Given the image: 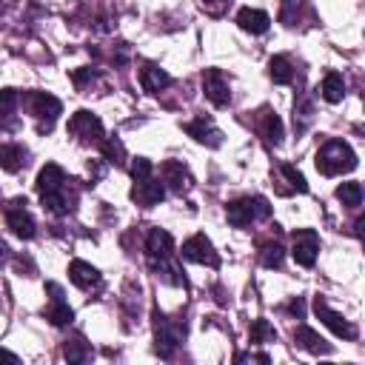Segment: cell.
Wrapping results in <instances>:
<instances>
[{
  "instance_id": "22",
  "label": "cell",
  "mask_w": 365,
  "mask_h": 365,
  "mask_svg": "<svg viewBox=\"0 0 365 365\" xmlns=\"http://www.w3.org/2000/svg\"><path fill=\"white\" fill-rule=\"evenodd\" d=\"M0 160H3L6 171H20L29 163V151L23 145H17V143H6L3 151H0Z\"/></svg>"
},
{
  "instance_id": "15",
  "label": "cell",
  "mask_w": 365,
  "mask_h": 365,
  "mask_svg": "<svg viewBox=\"0 0 365 365\" xmlns=\"http://www.w3.org/2000/svg\"><path fill=\"white\" fill-rule=\"evenodd\" d=\"M46 291L51 294V305H48V311H46L48 322H51V325H57V328L68 325V322L74 319V311H71V308H68V302L63 299V288H60L57 282H48V285H46Z\"/></svg>"
},
{
  "instance_id": "33",
  "label": "cell",
  "mask_w": 365,
  "mask_h": 365,
  "mask_svg": "<svg viewBox=\"0 0 365 365\" xmlns=\"http://www.w3.org/2000/svg\"><path fill=\"white\" fill-rule=\"evenodd\" d=\"M14 100H17L14 88H6V91H3V117H6V120H11V114H14Z\"/></svg>"
},
{
  "instance_id": "31",
  "label": "cell",
  "mask_w": 365,
  "mask_h": 365,
  "mask_svg": "<svg viewBox=\"0 0 365 365\" xmlns=\"http://www.w3.org/2000/svg\"><path fill=\"white\" fill-rule=\"evenodd\" d=\"M279 171H282V177L291 182V188H294V191H299V194H302V191H308L305 177H302V174H299V171H297L291 163H282V165H279Z\"/></svg>"
},
{
  "instance_id": "18",
  "label": "cell",
  "mask_w": 365,
  "mask_h": 365,
  "mask_svg": "<svg viewBox=\"0 0 365 365\" xmlns=\"http://www.w3.org/2000/svg\"><path fill=\"white\" fill-rule=\"evenodd\" d=\"M237 26H240L242 31H251V34H262V31H268V26H271V17H268L265 11H259V9H251V6H245V9H240V11H237Z\"/></svg>"
},
{
  "instance_id": "4",
  "label": "cell",
  "mask_w": 365,
  "mask_h": 365,
  "mask_svg": "<svg viewBox=\"0 0 365 365\" xmlns=\"http://www.w3.org/2000/svg\"><path fill=\"white\" fill-rule=\"evenodd\" d=\"M317 168L325 177H336L345 174L351 168H356V154L345 140H328L319 151H317Z\"/></svg>"
},
{
  "instance_id": "7",
  "label": "cell",
  "mask_w": 365,
  "mask_h": 365,
  "mask_svg": "<svg viewBox=\"0 0 365 365\" xmlns=\"http://www.w3.org/2000/svg\"><path fill=\"white\" fill-rule=\"evenodd\" d=\"M68 131H71L74 137H80L83 143H94V145H100V143L106 140V137H103V123H100V117L91 114V111H86V108H80L77 114H71Z\"/></svg>"
},
{
  "instance_id": "28",
  "label": "cell",
  "mask_w": 365,
  "mask_h": 365,
  "mask_svg": "<svg viewBox=\"0 0 365 365\" xmlns=\"http://www.w3.org/2000/svg\"><path fill=\"white\" fill-rule=\"evenodd\" d=\"M282 257H285V251H282L279 242H262L259 245V262L265 268H279L282 265Z\"/></svg>"
},
{
  "instance_id": "5",
  "label": "cell",
  "mask_w": 365,
  "mask_h": 365,
  "mask_svg": "<svg viewBox=\"0 0 365 365\" xmlns=\"http://www.w3.org/2000/svg\"><path fill=\"white\" fill-rule=\"evenodd\" d=\"M225 214H228V222L231 225L245 228V225H251L257 220H268L271 217V205H268L265 197H240V200L228 202Z\"/></svg>"
},
{
  "instance_id": "38",
  "label": "cell",
  "mask_w": 365,
  "mask_h": 365,
  "mask_svg": "<svg viewBox=\"0 0 365 365\" xmlns=\"http://www.w3.org/2000/svg\"><path fill=\"white\" fill-rule=\"evenodd\" d=\"M354 234L365 242V214H362V217H356V222H354Z\"/></svg>"
},
{
  "instance_id": "23",
  "label": "cell",
  "mask_w": 365,
  "mask_h": 365,
  "mask_svg": "<svg viewBox=\"0 0 365 365\" xmlns=\"http://www.w3.org/2000/svg\"><path fill=\"white\" fill-rule=\"evenodd\" d=\"M319 94H322L325 103H339L345 97V80H342V74H336V71L325 74V80L319 86Z\"/></svg>"
},
{
  "instance_id": "27",
  "label": "cell",
  "mask_w": 365,
  "mask_h": 365,
  "mask_svg": "<svg viewBox=\"0 0 365 365\" xmlns=\"http://www.w3.org/2000/svg\"><path fill=\"white\" fill-rule=\"evenodd\" d=\"M248 339H251L254 345L277 342V331H274V325H271L268 319H254V325H251V331H248Z\"/></svg>"
},
{
  "instance_id": "26",
  "label": "cell",
  "mask_w": 365,
  "mask_h": 365,
  "mask_svg": "<svg viewBox=\"0 0 365 365\" xmlns=\"http://www.w3.org/2000/svg\"><path fill=\"white\" fill-rule=\"evenodd\" d=\"M336 200L348 208H356L365 200V191H362L359 182H342V185H336Z\"/></svg>"
},
{
  "instance_id": "20",
  "label": "cell",
  "mask_w": 365,
  "mask_h": 365,
  "mask_svg": "<svg viewBox=\"0 0 365 365\" xmlns=\"http://www.w3.org/2000/svg\"><path fill=\"white\" fill-rule=\"evenodd\" d=\"M294 342H297L299 348H305L308 354H331V345H328L314 328H308V325H299V328L294 331Z\"/></svg>"
},
{
  "instance_id": "21",
  "label": "cell",
  "mask_w": 365,
  "mask_h": 365,
  "mask_svg": "<svg viewBox=\"0 0 365 365\" xmlns=\"http://www.w3.org/2000/svg\"><path fill=\"white\" fill-rule=\"evenodd\" d=\"M63 356H66L71 365H83V362H88V359L94 356V351H91V345H88L83 336H71V339L63 342Z\"/></svg>"
},
{
  "instance_id": "11",
  "label": "cell",
  "mask_w": 365,
  "mask_h": 365,
  "mask_svg": "<svg viewBox=\"0 0 365 365\" xmlns=\"http://www.w3.org/2000/svg\"><path fill=\"white\" fill-rule=\"evenodd\" d=\"M314 311H317V317L322 319V325H328L336 336H342V339H356V328H354L342 314H336L334 308H328V302H325L322 297L314 299Z\"/></svg>"
},
{
  "instance_id": "10",
  "label": "cell",
  "mask_w": 365,
  "mask_h": 365,
  "mask_svg": "<svg viewBox=\"0 0 365 365\" xmlns=\"http://www.w3.org/2000/svg\"><path fill=\"white\" fill-rule=\"evenodd\" d=\"M202 91H205V97L217 108H222V106L231 103V83H228V77L220 68H205L202 71Z\"/></svg>"
},
{
  "instance_id": "17",
  "label": "cell",
  "mask_w": 365,
  "mask_h": 365,
  "mask_svg": "<svg viewBox=\"0 0 365 365\" xmlns=\"http://www.w3.org/2000/svg\"><path fill=\"white\" fill-rule=\"evenodd\" d=\"M197 143H205V145H211V148H217L220 143H222V134H220V128L211 123V120H205V117H200V120H191V123H185L182 125Z\"/></svg>"
},
{
  "instance_id": "30",
  "label": "cell",
  "mask_w": 365,
  "mask_h": 365,
  "mask_svg": "<svg viewBox=\"0 0 365 365\" xmlns=\"http://www.w3.org/2000/svg\"><path fill=\"white\" fill-rule=\"evenodd\" d=\"M311 117H314V108H311V103H294V125H297V131H305L308 128V123H311Z\"/></svg>"
},
{
  "instance_id": "37",
  "label": "cell",
  "mask_w": 365,
  "mask_h": 365,
  "mask_svg": "<svg viewBox=\"0 0 365 365\" xmlns=\"http://www.w3.org/2000/svg\"><path fill=\"white\" fill-rule=\"evenodd\" d=\"M248 359H251V362H271L268 354H240V356H237V362H248Z\"/></svg>"
},
{
  "instance_id": "32",
  "label": "cell",
  "mask_w": 365,
  "mask_h": 365,
  "mask_svg": "<svg viewBox=\"0 0 365 365\" xmlns=\"http://www.w3.org/2000/svg\"><path fill=\"white\" fill-rule=\"evenodd\" d=\"M151 160H145V157H137L134 163H131V177L134 180H143V177H151Z\"/></svg>"
},
{
  "instance_id": "16",
  "label": "cell",
  "mask_w": 365,
  "mask_h": 365,
  "mask_svg": "<svg viewBox=\"0 0 365 365\" xmlns=\"http://www.w3.org/2000/svg\"><path fill=\"white\" fill-rule=\"evenodd\" d=\"M68 279L80 288V291H97L100 288V271L91 265V262H83V259H74L68 265Z\"/></svg>"
},
{
  "instance_id": "12",
  "label": "cell",
  "mask_w": 365,
  "mask_h": 365,
  "mask_svg": "<svg viewBox=\"0 0 365 365\" xmlns=\"http://www.w3.org/2000/svg\"><path fill=\"white\" fill-rule=\"evenodd\" d=\"M163 197H165V185L154 174L143 177V180H134V185H131V200L143 208H151V205L163 202Z\"/></svg>"
},
{
  "instance_id": "14",
  "label": "cell",
  "mask_w": 365,
  "mask_h": 365,
  "mask_svg": "<svg viewBox=\"0 0 365 365\" xmlns=\"http://www.w3.org/2000/svg\"><path fill=\"white\" fill-rule=\"evenodd\" d=\"M160 171H163V182H165L174 194H185V191H191L194 177H191V171H188L180 160H165Z\"/></svg>"
},
{
  "instance_id": "36",
  "label": "cell",
  "mask_w": 365,
  "mask_h": 365,
  "mask_svg": "<svg viewBox=\"0 0 365 365\" xmlns=\"http://www.w3.org/2000/svg\"><path fill=\"white\" fill-rule=\"evenodd\" d=\"M228 3H231V0H202V6H205L211 14H220V11H222Z\"/></svg>"
},
{
  "instance_id": "9",
  "label": "cell",
  "mask_w": 365,
  "mask_h": 365,
  "mask_svg": "<svg viewBox=\"0 0 365 365\" xmlns=\"http://www.w3.org/2000/svg\"><path fill=\"white\" fill-rule=\"evenodd\" d=\"M182 257L191 259V262H200V265H211V268H220V254L214 251L211 240L205 234H194L182 242Z\"/></svg>"
},
{
  "instance_id": "2",
  "label": "cell",
  "mask_w": 365,
  "mask_h": 365,
  "mask_svg": "<svg viewBox=\"0 0 365 365\" xmlns=\"http://www.w3.org/2000/svg\"><path fill=\"white\" fill-rule=\"evenodd\" d=\"M68 182H71V180H66L63 168L54 165V163L43 165L40 174H37V182H34V185H37V194H40L43 205H46L51 214H57V217L74 211V200H77V194L68 191Z\"/></svg>"
},
{
  "instance_id": "6",
  "label": "cell",
  "mask_w": 365,
  "mask_h": 365,
  "mask_svg": "<svg viewBox=\"0 0 365 365\" xmlns=\"http://www.w3.org/2000/svg\"><path fill=\"white\" fill-rule=\"evenodd\" d=\"M29 108H31V114L40 120V131H48L51 128V123L57 120V114L63 111V103L54 97V94H48V91H31L29 97Z\"/></svg>"
},
{
  "instance_id": "34",
  "label": "cell",
  "mask_w": 365,
  "mask_h": 365,
  "mask_svg": "<svg viewBox=\"0 0 365 365\" xmlns=\"http://www.w3.org/2000/svg\"><path fill=\"white\" fill-rule=\"evenodd\" d=\"M71 77H74V83H77V86L83 88L86 83H94V77H97V71H94V68H77V71H74Z\"/></svg>"
},
{
  "instance_id": "3",
  "label": "cell",
  "mask_w": 365,
  "mask_h": 365,
  "mask_svg": "<svg viewBox=\"0 0 365 365\" xmlns=\"http://www.w3.org/2000/svg\"><path fill=\"white\" fill-rule=\"evenodd\" d=\"M182 339H185V322L180 317H165L157 308L154 311V354L163 359H171Z\"/></svg>"
},
{
  "instance_id": "13",
  "label": "cell",
  "mask_w": 365,
  "mask_h": 365,
  "mask_svg": "<svg viewBox=\"0 0 365 365\" xmlns=\"http://www.w3.org/2000/svg\"><path fill=\"white\" fill-rule=\"evenodd\" d=\"M6 225L20 237V240H31L34 237V220L26 211V200H11L6 208Z\"/></svg>"
},
{
  "instance_id": "8",
  "label": "cell",
  "mask_w": 365,
  "mask_h": 365,
  "mask_svg": "<svg viewBox=\"0 0 365 365\" xmlns=\"http://www.w3.org/2000/svg\"><path fill=\"white\" fill-rule=\"evenodd\" d=\"M291 254H294L297 265L311 268V265L317 262V254H319V237H317V231H314V228H299V231H294Z\"/></svg>"
},
{
  "instance_id": "19",
  "label": "cell",
  "mask_w": 365,
  "mask_h": 365,
  "mask_svg": "<svg viewBox=\"0 0 365 365\" xmlns=\"http://www.w3.org/2000/svg\"><path fill=\"white\" fill-rule=\"evenodd\" d=\"M140 83H143V88H145L148 94H160L165 86H171V77H168V71L160 68L157 63H145L143 71H140Z\"/></svg>"
},
{
  "instance_id": "24",
  "label": "cell",
  "mask_w": 365,
  "mask_h": 365,
  "mask_svg": "<svg viewBox=\"0 0 365 365\" xmlns=\"http://www.w3.org/2000/svg\"><path fill=\"white\" fill-rule=\"evenodd\" d=\"M268 77H271L274 83H279V86H288V83L294 80L291 60H288V57H282V54L271 57V60H268Z\"/></svg>"
},
{
  "instance_id": "29",
  "label": "cell",
  "mask_w": 365,
  "mask_h": 365,
  "mask_svg": "<svg viewBox=\"0 0 365 365\" xmlns=\"http://www.w3.org/2000/svg\"><path fill=\"white\" fill-rule=\"evenodd\" d=\"M100 151H103V160H108V163H114V165H123V163H125V148H123V143L114 140V137L103 140V143H100Z\"/></svg>"
},
{
  "instance_id": "1",
  "label": "cell",
  "mask_w": 365,
  "mask_h": 365,
  "mask_svg": "<svg viewBox=\"0 0 365 365\" xmlns=\"http://www.w3.org/2000/svg\"><path fill=\"white\" fill-rule=\"evenodd\" d=\"M145 262L163 282L185 288V277L180 274V265L174 259V240H171L168 231H163V228L148 231V237H145Z\"/></svg>"
},
{
  "instance_id": "25",
  "label": "cell",
  "mask_w": 365,
  "mask_h": 365,
  "mask_svg": "<svg viewBox=\"0 0 365 365\" xmlns=\"http://www.w3.org/2000/svg\"><path fill=\"white\" fill-rule=\"evenodd\" d=\"M259 131H262L265 143H271V145H279V143H282V120H279L277 114L265 111V114H262V125H259Z\"/></svg>"
},
{
  "instance_id": "39",
  "label": "cell",
  "mask_w": 365,
  "mask_h": 365,
  "mask_svg": "<svg viewBox=\"0 0 365 365\" xmlns=\"http://www.w3.org/2000/svg\"><path fill=\"white\" fill-rule=\"evenodd\" d=\"M282 3H285V6H288V3H297V0H282Z\"/></svg>"
},
{
  "instance_id": "35",
  "label": "cell",
  "mask_w": 365,
  "mask_h": 365,
  "mask_svg": "<svg viewBox=\"0 0 365 365\" xmlns=\"http://www.w3.org/2000/svg\"><path fill=\"white\" fill-rule=\"evenodd\" d=\"M285 311H288V314H294V317H299V319H302V317H305V302H302V299H299V297H297V299H291V302H288V308H285Z\"/></svg>"
}]
</instances>
